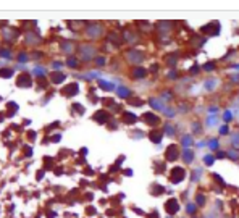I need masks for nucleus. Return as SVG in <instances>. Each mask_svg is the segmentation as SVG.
Here are the masks:
<instances>
[{
	"label": "nucleus",
	"mask_w": 239,
	"mask_h": 218,
	"mask_svg": "<svg viewBox=\"0 0 239 218\" xmlns=\"http://www.w3.org/2000/svg\"><path fill=\"white\" fill-rule=\"evenodd\" d=\"M146 58V53L142 52V50L139 49H131L126 52V60H128L129 63H134V65H139V63H142Z\"/></svg>",
	"instance_id": "obj_1"
},
{
	"label": "nucleus",
	"mask_w": 239,
	"mask_h": 218,
	"mask_svg": "<svg viewBox=\"0 0 239 218\" xmlns=\"http://www.w3.org/2000/svg\"><path fill=\"white\" fill-rule=\"evenodd\" d=\"M186 178V170L182 166H173L170 171V181L173 184H179L181 181H184Z\"/></svg>",
	"instance_id": "obj_2"
},
{
	"label": "nucleus",
	"mask_w": 239,
	"mask_h": 218,
	"mask_svg": "<svg viewBox=\"0 0 239 218\" xmlns=\"http://www.w3.org/2000/svg\"><path fill=\"white\" fill-rule=\"evenodd\" d=\"M79 57H81L82 62H90V60L95 57V49L92 45H81Z\"/></svg>",
	"instance_id": "obj_3"
},
{
	"label": "nucleus",
	"mask_w": 239,
	"mask_h": 218,
	"mask_svg": "<svg viewBox=\"0 0 239 218\" xmlns=\"http://www.w3.org/2000/svg\"><path fill=\"white\" fill-rule=\"evenodd\" d=\"M178 157H179V149H178L176 144H171L167 147L165 150V160L167 162H176Z\"/></svg>",
	"instance_id": "obj_4"
},
{
	"label": "nucleus",
	"mask_w": 239,
	"mask_h": 218,
	"mask_svg": "<svg viewBox=\"0 0 239 218\" xmlns=\"http://www.w3.org/2000/svg\"><path fill=\"white\" fill-rule=\"evenodd\" d=\"M103 32V28L102 24L95 23V24H89L87 26V31H86V34H87V37H90V39H95V37H100Z\"/></svg>",
	"instance_id": "obj_5"
},
{
	"label": "nucleus",
	"mask_w": 239,
	"mask_h": 218,
	"mask_svg": "<svg viewBox=\"0 0 239 218\" xmlns=\"http://www.w3.org/2000/svg\"><path fill=\"white\" fill-rule=\"evenodd\" d=\"M165 210H167L168 215H175V213L179 212V204H178L176 199H168L167 202H165Z\"/></svg>",
	"instance_id": "obj_6"
},
{
	"label": "nucleus",
	"mask_w": 239,
	"mask_h": 218,
	"mask_svg": "<svg viewBox=\"0 0 239 218\" xmlns=\"http://www.w3.org/2000/svg\"><path fill=\"white\" fill-rule=\"evenodd\" d=\"M149 105L152 107L154 110H158V112H163L165 108H167V105H165V102L160 99H157V97H152V99H149Z\"/></svg>",
	"instance_id": "obj_7"
},
{
	"label": "nucleus",
	"mask_w": 239,
	"mask_h": 218,
	"mask_svg": "<svg viewBox=\"0 0 239 218\" xmlns=\"http://www.w3.org/2000/svg\"><path fill=\"white\" fill-rule=\"evenodd\" d=\"M142 120L147 123L149 126H155V125H158L160 123V118H158V115H155V113H152V112H147V113H144V117H142Z\"/></svg>",
	"instance_id": "obj_8"
},
{
	"label": "nucleus",
	"mask_w": 239,
	"mask_h": 218,
	"mask_svg": "<svg viewBox=\"0 0 239 218\" xmlns=\"http://www.w3.org/2000/svg\"><path fill=\"white\" fill-rule=\"evenodd\" d=\"M131 74H133L134 79H144L146 76L149 74V71H147L146 68H142V66H137V68H134V70H133Z\"/></svg>",
	"instance_id": "obj_9"
},
{
	"label": "nucleus",
	"mask_w": 239,
	"mask_h": 218,
	"mask_svg": "<svg viewBox=\"0 0 239 218\" xmlns=\"http://www.w3.org/2000/svg\"><path fill=\"white\" fill-rule=\"evenodd\" d=\"M182 160H184V163L186 165H191L194 162V157H195V153L191 150V149H184V150H182Z\"/></svg>",
	"instance_id": "obj_10"
},
{
	"label": "nucleus",
	"mask_w": 239,
	"mask_h": 218,
	"mask_svg": "<svg viewBox=\"0 0 239 218\" xmlns=\"http://www.w3.org/2000/svg\"><path fill=\"white\" fill-rule=\"evenodd\" d=\"M162 136H163V132L158 131V129H152V131L149 132V139H150L154 144H160V141H162Z\"/></svg>",
	"instance_id": "obj_11"
},
{
	"label": "nucleus",
	"mask_w": 239,
	"mask_h": 218,
	"mask_svg": "<svg viewBox=\"0 0 239 218\" xmlns=\"http://www.w3.org/2000/svg\"><path fill=\"white\" fill-rule=\"evenodd\" d=\"M218 125V115H207V118H205V126L207 128H213V126H216Z\"/></svg>",
	"instance_id": "obj_12"
},
{
	"label": "nucleus",
	"mask_w": 239,
	"mask_h": 218,
	"mask_svg": "<svg viewBox=\"0 0 239 218\" xmlns=\"http://www.w3.org/2000/svg\"><path fill=\"white\" fill-rule=\"evenodd\" d=\"M123 121L126 123V125H133V123H136V121H137V117H136V113L124 112V113H123Z\"/></svg>",
	"instance_id": "obj_13"
},
{
	"label": "nucleus",
	"mask_w": 239,
	"mask_h": 218,
	"mask_svg": "<svg viewBox=\"0 0 239 218\" xmlns=\"http://www.w3.org/2000/svg\"><path fill=\"white\" fill-rule=\"evenodd\" d=\"M16 84H18L20 87H29L31 86V79H29V76H20L18 81H16Z\"/></svg>",
	"instance_id": "obj_14"
},
{
	"label": "nucleus",
	"mask_w": 239,
	"mask_h": 218,
	"mask_svg": "<svg viewBox=\"0 0 239 218\" xmlns=\"http://www.w3.org/2000/svg\"><path fill=\"white\" fill-rule=\"evenodd\" d=\"M60 49H62V52H65V53H71L73 50H75V45H73V42L63 41L62 45H60Z\"/></svg>",
	"instance_id": "obj_15"
},
{
	"label": "nucleus",
	"mask_w": 239,
	"mask_h": 218,
	"mask_svg": "<svg viewBox=\"0 0 239 218\" xmlns=\"http://www.w3.org/2000/svg\"><path fill=\"white\" fill-rule=\"evenodd\" d=\"M94 120L97 123H105L107 120H108V113L103 112V110H100V112H97V113L94 115Z\"/></svg>",
	"instance_id": "obj_16"
},
{
	"label": "nucleus",
	"mask_w": 239,
	"mask_h": 218,
	"mask_svg": "<svg viewBox=\"0 0 239 218\" xmlns=\"http://www.w3.org/2000/svg\"><path fill=\"white\" fill-rule=\"evenodd\" d=\"M229 142H231L233 149H236V150H239V131H234L231 134V138H229Z\"/></svg>",
	"instance_id": "obj_17"
},
{
	"label": "nucleus",
	"mask_w": 239,
	"mask_h": 218,
	"mask_svg": "<svg viewBox=\"0 0 239 218\" xmlns=\"http://www.w3.org/2000/svg\"><path fill=\"white\" fill-rule=\"evenodd\" d=\"M181 144H182V147H184V149H189L191 145H192V136H191V134H184L181 138Z\"/></svg>",
	"instance_id": "obj_18"
},
{
	"label": "nucleus",
	"mask_w": 239,
	"mask_h": 218,
	"mask_svg": "<svg viewBox=\"0 0 239 218\" xmlns=\"http://www.w3.org/2000/svg\"><path fill=\"white\" fill-rule=\"evenodd\" d=\"M116 94H118V97H121V99H126V97H129L131 95V91H129L128 87H118L116 89Z\"/></svg>",
	"instance_id": "obj_19"
},
{
	"label": "nucleus",
	"mask_w": 239,
	"mask_h": 218,
	"mask_svg": "<svg viewBox=\"0 0 239 218\" xmlns=\"http://www.w3.org/2000/svg\"><path fill=\"white\" fill-rule=\"evenodd\" d=\"M216 84H218L216 79H207L205 83H204V89H205V91H213Z\"/></svg>",
	"instance_id": "obj_20"
},
{
	"label": "nucleus",
	"mask_w": 239,
	"mask_h": 218,
	"mask_svg": "<svg viewBox=\"0 0 239 218\" xmlns=\"http://www.w3.org/2000/svg\"><path fill=\"white\" fill-rule=\"evenodd\" d=\"M150 191H152V194H154V195H162L163 192H165V187L160 186V184H154V186L150 187Z\"/></svg>",
	"instance_id": "obj_21"
},
{
	"label": "nucleus",
	"mask_w": 239,
	"mask_h": 218,
	"mask_svg": "<svg viewBox=\"0 0 239 218\" xmlns=\"http://www.w3.org/2000/svg\"><path fill=\"white\" fill-rule=\"evenodd\" d=\"M99 86H100L103 91H113V89H115V86L112 83H108V81H102V79L99 81Z\"/></svg>",
	"instance_id": "obj_22"
},
{
	"label": "nucleus",
	"mask_w": 239,
	"mask_h": 218,
	"mask_svg": "<svg viewBox=\"0 0 239 218\" xmlns=\"http://www.w3.org/2000/svg\"><path fill=\"white\" fill-rule=\"evenodd\" d=\"M165 134H167L168 138H173V136L176 134V128L173 125H165Z\"/></svg>",
	"instance_id": "obj_23"
},
{
	"label": "nucleus",
	"mask_w": 239,
	"mask_h": 218,
	"mask_svg": "<svg viewBox=\"0 0 239 218\" xmlns=\"http://www.w3.org/2000/svg\"><path fill=\"white\" fill-rule=\"evenodd\" d=\"M226 157L236 162V160H239V150H236V149H231V150L226 152Z\"/></svg>",
	"instance_id": "obj_24"
},
{
	"label": "nucleus",
	"mask_w": 239,
	"mask_h": 218,
	"mask_svg": "<svg viewBox=\"0 0 239 218\" xmlns=\"http://www.w3.org/2000/svg\"><path fill=\"white\" fill-rule=\"evenodd\" d=\"M207 145H208V149H210V150H216V149L220 147V141L218 139H210L207 142Z\"/></svg>",
	"instance_id": "obj_25"
},
{
	"label": "nucleus",
	"mask_w": 239,
	"mask_h": 218,
	"mask_svg": "<svg viewBox=\"0 0 239 218\" xmlns=\"http://www.w3.org/2000/svg\"><path fill=\"white\" fill-rule=\"evenodd\" d=\"M158 29H160V31H170V29H171V23H170V21H160V23H158Z\"/></svg>",
	"instance_id": "obj_26"
},
{
	"label": "nucleus",
	"mask_w": 239,
	"mask_h": 218,
	"mask_svg": "<svg viewBox=\"0 0 239 218\" xmlns=\"http://www.w3.org/2000/svg\"><path fill=\"white\" fill-rule=\"evenodd\" d=\"M78 92H79V91H78V84H69V86L66 87V94H68V95H76Z\"/></svg>",
	"instance_id": "obj_27"
},
{
	"label": "nucleus",
	"mask_w": 239,
	"mask_h": 218,
	"mask_svg": "<svg viewBox=\"0 0 239 218\" xmlns=\"http://www.w3.org/2000/svg\"><path fill=\"white\" fill-rule=\"evenodd\" d=\"M124 41H128V42H136V41H137V36H136L134 32L128 31V32H124Z\"/></svg>",
	"instance_id": "obj_28"
},
{
	"label": "nucleus",
	"mask_w": 239,
	"mask_h": 218,
	"mask_svg": "<svg viewBox=\"0 0 239 218\" xmlns=\"http://www.w3.org/2000/svg\"><path fill=\"white\" fill-rule=\"evenodd\" d=\"M163 113H165V117H167V118H175L176 117V110L175 108H170V107H167V108L163 110Z\"/></svg>",
	"instance_id": "obj_29"
},
{
	"label": "nucleus",
	"mask_w": 239,
	"mask_h": 218,
	"mask_svg": "<svg viewBox=\"0 0 239 218\" xmlns=\"http://www.w3.org/2000/svg\"><path fill=\"white\" fill-rule=\"evenodd\" d=\"M201 176H202V168H199V170H194L192 171V176H191V181H199L201 179Z\"/></svg>",
	"instance_id": "obj_30"
},
{
	"label": "nucleus",
	"mask_w": 239,
	"mask_h": 218,
	"mask_svg": "<svg viewBox=\"0 0 239 218\" xmlns=\"http://www.w3.org/2000/svg\"><path fill=\"white\" fill-rule=\"evenodd\" d=\"M52 81H54L55 84H60V83H63V81H65V74H62V73H57V74H54V76H52Z\"/></svg>",
	"instance_id": "obj_31"
},
{
	"label": "nucleus",
	"mask_w": 239,
	"mask_h": 218,
	"mask_svg": "<svg viewBox=\"0 0 239 218\" xmlns=\"http://www.w3.org/2000/svg\"><path fill=\"white\" fill-rule=\"evenodd\" d=\"M195 204H197L199 207H204V205H205V195H204V194H197V195H195Z\"/></svg>",
	"instance_id": "obj_32"
},
{
	"label": "nucleus",
	"mask_w": 239,
	"mask_h": 218,
	"mask_svg": "<svg viewBox=\"0 0 239 218\" xmlns=\"http://www.w3.org/2000/svg\"><path fill=\"white\" fill-rule=\"evenodd\" d=\"M26 37H28L26 41H28V42H31V44H39V42H41V37H37L36 34H28Z\"/></svg>",
	"instance_id": "obj_33"
},
{
	"label": "nucleus",
	"mask_w": 239,
	"mask_h": 218,
	"mask_svg": "<svg viewBox=\"0 0 239 218\" xmlns=\"http://www.w3.org/2000/svg\"><path fill=\"white\" fill-rule=\"evenodd\" d=\"M186 212H188L189 215H194V213L197 212V205H194V204H186Z\"/></svg>",
	"instance_id": "obj_34"
},
{
	"label": "nucleus",
	"mask_w": 239,
	"mask_h": 218,
	"mask_svg": "<svg viewBox=\"0 0 239 218\" xmlns=\"http://www.w3.org/2000/svg\"><path fill=\"white\" fill-rule=\"evenodd\" d=\"M32 73H34V74H39V76H45L47 74V71H45L44 66H36L32 70Z\"/></svg>",
	"instance_id": "obj_35"
},
{
	"label": "nucleus",
	"mask_w": 239,
	"mask_h": 218,
	"mask_svg": "<svg viewBox=\"0 0 239 218\" xmlns=\"http://www.w3.org/2000/svg\"><path fill=\"white\" fill-rule=\"evenodd\" d=\"M213 162H215V157L213 155H205V157H204V163H205L207 166H212V165H213Z\"/></svg>",
	"instance_id": "obj_36"
},
{
	"label": "nucleus",
	"mask_w": 239,
	"mask_h": 218,
	"mask_svg": "<svg viewBox=\"0 0 239 218\" xmlns=\"http://www.w3.org/2000/svg\"><path fill=\"white\" fill-rule=\"evenodd\" d=\"M191 126H192V132H197V134H201V132H202V126H201V123H195V121H194Z\"/></svg>",
	"instance_id": "obj_37"
},
{
	"label": "nucleus",
	"mask_w": 239,
	"mask_h": 218,
	"mask_svg": "<svg viewBox=\"0 0 239 218\" xmlns=\"http://www.w3.org/2000/svg\"><path fill=\"white\" fill-rule=\"evenodd\" d=\"M223 120H225L226 123L231 121V120H233V112H231V110H226V112L223 113Z\"/></svg>",
	"instance_id": "obj_38"
},
{
	"label": "nucleus",
	"mask_w": 239,
	"mask_h": 218,
	"mask_svg": "<svg viewBox=\"0 0 239 218\" xmlns=\"http://www.w3.org/2000/svg\"><path fill=\"white\" fill-rule=\"evenodd\" d=\"M95 65H97V66H103V65H107L105 57H97V58H95Z\"/></svg>",
	"instance_id": "obj_39"
},
{
	"label": "nucleus",
	"mask_w": 239,
	"mask_h": 218,
	"mask_svg": "<svg viewBox=\"0 0 239 218\" xmlns=\"http://www.w3.org/2000/svg\"><path fill=\"white\" fill-rule=\"evenodd\" d=\"M11 74H13V70H2L0 71V76H2V78H11Z\"/></svg>",
	"instance_id": "obj_40"
},
{
	"label": "nucleus",
	"mask_w": 239,
	"mask_h": 218,
	"mask_svg": "<svg viewBox=\"0 0 239 218\" xmlns=\"http://www.w3.org/2000/svg\"><path fill=\"white\" fill-rule=\"evenodd\" d=\"M204 70L205 71H213L215 70V62H208L207 65H204Z\"/></svg>",
	"instance_id": "obj_41"
},
{
	"label": "nucleus",
	"mask_w": 239,
	"mask_h": 218,
	"mask_svg": "<svg viewBox=\"0 0 239 218\" xmlns=\"http://www.w3.org/2000/svg\"><path fill=\"white\" fill-rule=\"evenodd\" d=\"M66 65H68L69 68H76V66H78V60H76V58H68Z\"/></svg>",
	"instance_id": "obj_42"
},
{
	"label": "nucleus",
	"mask_w": 239,
	"mask_h": 218,
	"mask_svg": "<svg viewBox=\"0 0 239 218\" xmlns=\"http://www.w3.org/2000/svg\"><path fill=\"white\" fill-rule=\"evenodd\" d=\"M218 132H220V134H221V136H225V134H228V132H229V128H228V125H223V126H221V128H220V129H218Z\"/></svg>",
	"instance_id": "obj_43"
},
{
	"label": "nucleus",
	"mask_w": 239,
	"mask_h": 218,
	"mask_svg": "<svg viewBox=\"0 0 239 218\" xmlns=\"http://www.w3.org/2000/svg\"><path fill=\"white\" fill-rule=\"evenodd\" d=\"M213 178L216 179V183H218V184H221V186H226V183H225V179L221 178L220 174H216V173H215V174H213Z\"/></svg>",
	"instance_id": "obj_44"
},
{
	"label": "nucleus",
	"mask_w": 239,
	"mask_h": 218,
	"mask_svg": "<svg viewBox=\"0 0 239 218\" xmlns=\"http://www.w3.org/2000/svg\"><path fill=\"white\" fill-rule=\"evenodd\" d=\"M129 104L134 105V107H141V105H142V100H141V99H133L131 102H129Z\"/></svg>",
	"instance_id": "obj_45"
},
{
	"label": "nucleus",
	"mask_w": 239,
	"mask_h": 218,
	"mask_svg": "<svg viewBox=\"0 0 239 218\" xmlns=\"http://www.w3.org/2000/svg\"><path fill=\"white\" fill-rule=\"evenodd\" d=\"M167 78H168V79H176V78H178L176 71H175V70H173V71H170V73L167 74Z\"/></svg>",
	"instance_id": "obj_46"
},
{
	"label": "nucleus",
	"mask_w": 239,
	"mask_h": 218,
	"mask_svg": "<svg viewBox=\"0 0 239 218\" xmlns=\"http://www.w3.org/2000/svg\"><path fill=\"white\" fill-rule=\"evenodd\" d=\"M199 70H201V68H199L197 65H194V66L189 70V73H191V74H195V73H199Z\"/></svg>",
	"instance_id": "obj_47"
},
{
	"label": "nucleus",
	"mask_w": 239,
	"mask_h": 218,
	"mask_svg": "<svg viewBox=\"0 0 239 218\" xmlns=\"http://www.w3.org/2000/svg\"><path fill=\"white\" fill-rule=\"evenodd\" d=\"M0 55H2V57H5V58H10V57H11V53L7 52V50H0Z\"/></svg>",
	"instance_id": "obj_48"
},
{
	"label": "nucleus",
	"mask_w": 239,
	"mask_h": 218,
	"mask_svg": "<svg viewBox=\"0 0 239 218\" xmlns=\"http://www.w3.org/2000/svg\"><path fill=\"white\" fill-rule=\"evenodd\" d=\"M18 60H20V62H26V60H28V55H26V53H20L18 55Z\"/></svg>",
	"instance_id": "obj_49"
},
{
	"label": "nucleus",
	"mask_w": 239,
	"mask_h": 218,
	"mask_svg": "<svg viewBox=\"0 0 239 218\" xmlns=\"http://www.w3.org/2000/svg\"><path fill=\"white\" fill-rule=\"evenodd\" d=\"M52 66H54V70H60V68H62V63H60V62H54V63H52Z\"/></svg>",
	"instance_id": "obj_50"
},
{
	"label": "nucleus",
	"mask_w": 239,
	"mask_h": 218,
	"mask_svg": "<svg viewBox=\"0 0 239 218\" xmlns=\"http://www.w3.org/2000/svg\"><path fill=\"white\" fill-rule=\"evenodd\" d=\"M216 159H226V152H218L216 153Z\"/></svg>",
	"instance_id": "obj_51"
},
{
	"label": "nucleus",
	"mask_w": 239,
	"mask_h": 218,
	"mask_svg": "<svg viewBox=\"0 0 239 218\" xmlns=\"http://www.w3.org/2000/svg\"><path fill=\"white\" fill-rule=\"evenodd\" d=\"M168 65H170V66H175V65H176V58H175V57L170 58V60H168Z\"/></svg>",
	"instance_id": "obj_52"
},
{
	"label": "nucleus",
	"mask_w": 239,
	"mask_h": 218,
	"mask_svg": "<svg viewBox=\"0 0 239 218\" xmlns=\"http://www.w3.org/2000/svg\"><path fill=\"white\" fill-rule=\"evenodd\" d=\"M157 70H158V65H157V63H154V65L150 66V71H152V73H155Z\"/></svg>",
	"instance_id": "obj_53"
},
{
	"label": "nucleus",
	"mask_w": 239,
	"mask_h": 218,
	"mask_svg": "<svg viewBox=\"0 0 239 218\" xmlns=\"http://www.w3.org/2000/svg\"><path fill=\"white\" fill-rule=\"evenodd\" d=\"M233 81H236V83H239V74H233Z\"/></svg>",
	"instance_id": "obj_54"
},
{
	"label": "nucleus",
	"mask_w": 239,
	"mask_h": 218,
	"mask_svg": "<svg viewBox=\"0 0 239 218\" xmlns=\"http://www.w3.org/2000/svg\"><path fill=\"white\" fill-rule=\"evenodd\" d=\"M150 218H160V215H158L157 212H154V213H152V215H150Z\"/></svg>",
	"instance_id": "obj_55"
},
{
	"label": "nucleus",
	"mask_w": 239,
	"mask_h": 218,
	"mask_svg": "<svg viewBox=\"0 0 239 218\" xmlns=\"http://www.w3.org/2000/svg\"><path fill=\"white\" fill-rule=\"evenodd\" d=\"M205 218H216L213 213H205Z\"/></svg>",
	"instance_id": "obj_56"
},
{
	"label": "nucleus",
	"mask_w": 239,
	"mask_h": 218,
	"mask_svg": "<svg viewBox=\"0 0 239 218\" xmlns=\"http://www.w3.org/2000/svg\"><path fill=\"white\" fill-rule=\"evenodd\" d=\"M124 174H126V176H131V174H133V170H126Z\"/></svg>",
	"instance_id": "obj_57"
},
{
	"label": "nucleus",
	"mask_w": 239,
	"mask_h": 218,
	"mask_svg": "<svg viewBox=\"0 0 239 218\" xmlns=\"http://www.w3.org/2000/svg\"><path fill=\"white\" fill-rule=\"evenodd\" d=\"M205 145H207L205 142H199V144H197V147H205Z\"/></svg>",
	"instance_id": "obj_58"
},
{
	"label": "nucleus",
	"mask_w": 239,
	"mask_h": 218,
	"mask_svg": "<svg viewBox=\"0 0 239 218\" xmlns=\"http://www.w3.org/2000/svg\"><path fill=\"white\" fill-rule=\"evenodd\" d=\"M233 68H234V70H239V63H237V65H233Z\"/></svg>",
	"instance_id": "obj_59"
}]
</instances>
